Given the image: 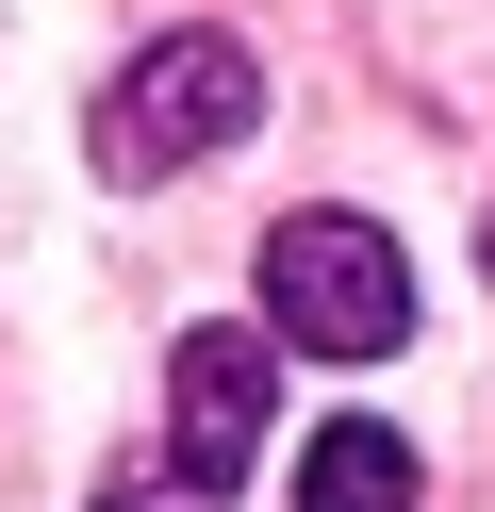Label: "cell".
<instances>
[{
	"instance_id": "7a4b0ae2",
	"label": "cell",
	"mask_w": 495,
	"mask_h": 512,
	"mask_svg": "<svg viewBox=\"0 0 495 512\" xmlns=\"http://www.w3.org/2000/svg\"><path fill=\"white\" fill-rule=\"evenodd\" d=\"M264 116V67L231 34H165V50H132L116 83H99V166L116 182H165V166H198V149H231Z\"/></svg>"
},
{
	"instance_id": "3957f363",
	"label": "cell",
	"mask_w": 495,
	"mask_h": 512,
	"mask_svg": "<svg viewBox=\"0 0 495 512\" xmlns=\"http://www.w3.org/2000/svg\"><path fill=\"white\" fill-rule=\"evenodd\" d=\"M264 413H281V380H264V331H182V364H165V463H182L198 496L264 463Z\"/></svg>"
},
{
	"instance_id": "6da1fadb",
	"label": "cell",
	"mask_w": 495,
	"mask_h": 512,
	"mask_svg": "<svg viewBox=\"0 0 495 512\" xmlns=\"http://www.w3.org/2000/svg\"><path fill=\"white\" fill-rule=\"evenodd\" d=\"M264 331L314 347V364H380L413 331V265H396L380 215H281L264 232Z\"/></svg>"
},
{
	"instance_id": "277c9868",
	"label": "cell",
	"mask_w": 495,
	"mask_h": 512,
	"mask_svg": "<svg viewBox=\"0 0 495 512\" xmlns=\"http://www.w3.org/2000/svg\"><path fill=\"white\" fill-rule=\"evenodd\" d=\"M429 479H413V446L380 430V413H330L314 446H297V512H413Z\"/></svg>"
},
{
	"instance_id": "5b68a950",
	"label": "cell",
	"mask_w": 495,
	"mask_h": 512,
	"mask_svg": "<svg viewBox=\"0 0 495 512\" xmlns=\"http://www.w3.org/2000/svg\"><path fill=\"white\" fill-rule=\"evenodd\" d=\"M99 512H182V496H132V479H116V496H99Z\"/></svg>"
},
{
	"instance_id": "8992f818",
	"label": "cell",
	"mask_w": 495,
	"mask_h": 512,
	"mask_svg": "<svg viewBox=\"0 0 495 512\" xmlns=\"http://www.w3.org/2000/svg\"><path fill=\"white\" fill-rule=\"evenodd\" d=\"M479 265H495V199H479Z\"/></svg>"
}]
</instances>
